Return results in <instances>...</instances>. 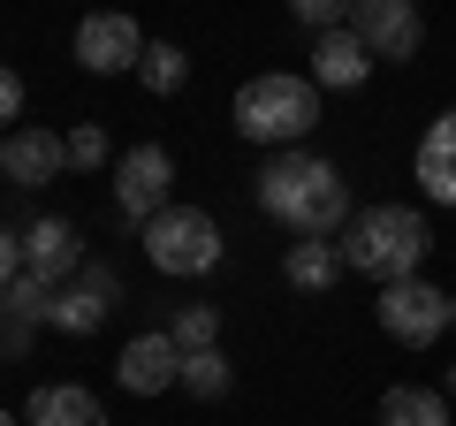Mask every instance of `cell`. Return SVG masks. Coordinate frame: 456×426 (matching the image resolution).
<instances>
[{"mask_svg":"<svg viewBox=\"0 0 456 426\" xmlns=\"http://www.w3.org/2000/svg\"><path fill=\"white\" fill-rule=\"evenodd\" d=\"M114 305H122V297L92 290V282L77 274V282H61V290H53V312H46V328H61V335H99Z\"/></svg>","mask_w":456,"mask_h":426,"instance_id":"obj_16","label":"cell"},{"mask_svg":"<svg viewBox=\"0 0 456 426\" xmlns=\"http://www.w3.org/2000/svg\"><path fill=\"white\" fill-rule=\"evenodd\" d=\"M84 282H92V290H107V297H122V274H114V266H99V259H84Z\"/></svg>","mask_w":456,"mask_h":426,"instance_id":"obj_25","label":"cell"},{"mask_svg":"<svg viewBox=\"0 0 456 426\" xmlns=\"http://www.w3.org/2000/svg\"><path fill=\"white\" fill-rule=\"evenodd\" d=\"M342 274H350V266H342V244H335V236H297V244L281 251V282H289V290H305V297L335 290Z\"/></svg>","mask_w":456,"mask_h":426,"instance_id":"obj_14","label":"cell"},{"mask_svg":"<svg viewBox=\"0 0 456 426\" xmlns=\"http://www.w3.org/2000/svg\"><path fill=\"white\" fill-rule=\"evenodd\" d=\"M289 16L305 23L312 38H320V31H342V23L358 16V0H289Z\"/></svg>","mask_w":456,"mask_h":426,"instance_id":"obj_21","label":"cell"},{"mask_svg":"<svg viewBox=\"0 0 456 426\" xmlns=\"http://www.w3.org/2000/svg\"><path fill=\"white\" fill-rule=\"evenodd\" d=\"M342 244V266L350 274H365V282H411L426 266V251H434V221H426L419 206H365V213H350V229L335 236Z\"/></svg>","mask_w":456,"mask_h":426,"instance_id":"obj_2","label":"cell"},{"mask_svg":"<svg viewBox=\"0 0 456 426\" xmlns=\"http://www.w3.org/2000/svg\"><path fill=\"white\" fill-rule=\"evenodd\" d=\"M23 274V229H0V290Z\"/></svg>","mask_w":456,"mask_h":426,"instance_id":"obj_23","label":"cell"},{"mask_svg":"<svg viewBox=\"0 0 456 426\" xmlns=\"http://www.w3.org/2000/svg\"><path fill=\"white\" fill-rule=\"evenodd\" d=\"M312 122H320V84L312 77L266 69V77H251L236 92V130L251 145H297V137H312Z\"/></svg>","mask_w":456,"mask_h":426,"instance_id":"obj_3","label":"cell"},{"mask_svg":"<svg viewBox=\"0 0 456 426\" xmlns=\"http://www.w3.org/2000/svg\"><path fill=\"white\" fill-rule=\"evenodd\" d=\"M167 335H175V350H221V312L213 305H183L175 320H167Z\"/></svg>","mask_w":456,"mask_h":426,"instance_id":"obj_20","label":"cell"},{"mask_svg":"<svg viewBox=\"0 0 456 426\" xmlns=\"http://www.w3.org/2000/svg\"><path fill=\"white\" fill-rule=\"evenodd\" d=\"M380 426H449V396H441V389H419V381H403V389L380 396Z\"/></svg>","mask_w":456,"mask_h":426,"instance_id":"obj_17","label":"cell"},{"mask_svg":"<svg viewBox=\"0 0 456 426\" xmlns=\"http://www.w3.org/2000/svg\"><path fill=\"white\" fill-rule=\"evenodd\" d=\"M23 266H31L38 282H77L84 274V244H77V229H69L61 213H38V221H23Z\"/></svg>","mask_w":456,"mask_h":426,"instance_id":"obj_10","label":"cell"},{"mask_svg":"<svg viewBox=\"0 0 456 426\" xmlns=\"http://www.w3.org/2000/svg\"><path fill=\"white\" fill-rule=\"evenodd\" d=\"M183 389H191L198 404H221V396L236 389V365H228L221 350H183Z\"/></svg>","mask_w":456,"mask_h":426,"instance_id":"obj_19","label":"cell"},{"mask_svg":"<svg viewBox=\"0 0 456 426\" xmlns=\"http://www.w3.org/2000/svg\"><path fill=\"white\" fill-rule=\"evenodd\" d=\"M167 183H175V152L167 145H130L114 160V213L145 229L152 213H167Z\"/></svg>","mask_w":456,"mask_h":426,"instance_id":"obj_6","label":"cell"},{"mask_svg":"<svg viewBox=\"0 0 456 426\" xmlns=\"http://www.w3.org/2000/svg\"><path fill=\"white\" fill-rule=\"evenodd\" d=\"M137 84H145L152 99H175L183 84H191V61H183V46L152 38V46H145V61H137Z\"/></svg>","mask_w":456,"mask_h":426,"instance_id":"obj_18","label":"cell"},{"mask_svg":"<svg viewBox=\"0 0 456 426\" xmlns=\"http://www.w3.org/2000/svg\"><path fill=\"white\" fill-rule=\"evenodd\" d=\"M0 168H8V183H16V191H46V183L69 168V145H61L53 130H8Z\"/></svg>","mask_w":456,"mask_h":426,"instance_id":"obj_11","label":"cell"},{"mask_svg":"<svg viewBox=\"0 0 456 426\" xmlns=\"http://www.w3.org/2000/svg\"><path fill=\"white\" fill-rule=\"evenodd\" d=\"M0 426H16V411H0Z\"/></svg>","mask_w":456,"mask_h":426,"instance_id":"obj_27","label":"cell"},{"mask_svg":"<svg viewBox=\"0 0 456 426\" xmlns=\"http://www.w3.org/2000/svg\"><path fill=\"white\" fill-rule=\"evenodd\" d=\"M23 426H107V404L77 381H46V389L23 404Z\"/></svg>","mask_w":456,"mask_h":426,"instance_id":"obj_15","label":"cell"},{"mask_svg":"<svg viewBox=\"0 0 456 426\" xmlns=\"http://www.w3.org/2000/svg\"><path fill=\"white\" fill-rule=\"evenodd\" d=\"M0 183H8V168H0Z\"/></svg>","mask_w":456,"mask_h":426,"instance_id":"obj_28","label":"cell"},{"mask_svg":"<svg viewBox=\"0 0 456 426\" xmlns=\"http://www.w3.org/2000/svg\"><path fill=\"white\" fill-rule=\"evenodd\" d=\"M23 115V84H16V69H0V130Z\"/></svg>","mask_w":456,"mask_h":426,"instance_id":"obj_24","label":"cell"},{"mask_svg":"<svg viewBox=\"0 0 456 426\" xmlns=\"http://www.w3.org/2000/svg\"><path fill=\"white\" fill-rule=\"evenodd\" d=\"M259 213L281 221L289 236H342L350 229V183H342L335 160L320 152H274L259 168Z\"/></svg>","mask_w":456,"mask_h":426,"instance_id":"obj_1","label":"cell"},{"mask_svg":"<svg viewBox=\"0 0 456 426\" xmlns=\"http://www.w3.org/2000/svg\"><path fill=\"white\" fill-rule=\"evenodd\" d=\"M380 335L388 343H403V350H426V343H441V328H449V312H456V297H441L434 282H388L380 290Z\"/></svg>","mask_w":456,"mask_h":426,"instance_id":"obj_5","label":"cell"},{"mask_svg":"<svg viewBox=\"0 0 456 426\" xmlns=\"http://www.w3.org/2000/svg\"><path fill=\"white\" fill-rule=\"evenodd\" d=\"M114 381H122L130 396H167V389H183V350H175V335H167V328L130 335L122 358H114Z\"/></svg>","mask_w":456,"mask_h":426,"instance_id":"obj_9","label":"cell"},{"mask_svg":"<svg viewBox=\"0 0 456 426\" xmlns=\"http://www.w3.org/2000/svg\"><path fill=\"white\" fill-rule=\"evenodd\" d=\"M145 259L160 266V274L191 282V274H213L221 266V221L198 206H167L145 221Z\"/></svg>","mask_w":456,"mask_h":426,"instance_id":"obj_4","label":"cell"},{"mask_svg":"<svg viewBox=\"0 0 456 426\" xmlns=\"http://www.w3.org/2000/svg\"><path fill=\"white\" fill-rule=\"evenodd\" d=\"M365 77H373V53H365V38L350 31V23L312 38V84H320V92H358Z\"/></svg>","mask_w":456,"mask_h":426,"instance_id":"obj_12","label":"cell"},{"mask_svg":"<svg viewBox=\"0 0 456 426\" xmlns=\"http://www.w3.org/2000/svg\"><path fill=\"white\" fill-rule=\"evenodd\" d=\"M449 404H456V365H449Z\"/></svg>","mask_w":456,"mask_h":426,"instance_id":"obj_26","label":"cell"},{"mask_svg":"<svg viewBox=\"0 0 456 426\" xmlns=\"http://www.w3.org/2000/svg\"><path fill=\"white\" fill-rule=\"evenodd\" d=\"M61 145H69V168H107V130L99 122H77Z\"/></svg>","mask_w":456,"mask_h":426,"instance_id":"obj_22","label":"cell"},{"mask_svg":"<svg viewBox=\"0 0 456 426\" xmlns=\"http://www.w3.org/2000/svg\"><path fill=\"white\" fill-rule=\"evenodd\" d=\"M350 31L365 38V53H373V61H411V53L426 46V16H419V0H358Z\"/></svg>","mask_w":456,"mask_h":426,"instance_id":"obj_8","label":"cell"},{"mask_svg":"<svg viewBox=\"0 0 456 426\" xmlns=\"http://www.w3.org/2000/svg\"><path fill=\"white\" fill-rule=\"evenodd\" d=\"M411 176H419V191L434 198V206H456V107L426 122V137H419V160H411Z\"/></svg>","mask_w":456,"mask_h":426,"instance_id":"obj_13","label":"cell"},{"mask_svg":"<svg viewBox=\"0 0 456 426\" xmlns=\"http://www.w3.org/2000/svg\"><path fill=\"white\" fill-rule=\"evenodd\" d=\"M449 328H456V312H449Z\"/></svg>","mask_w":456,"mask_h":426,"instance_id":"obj_29","label":"cell"},{"mask_svg":"<svg viewBox=\"0 0 456 426\" xmlns=\"http://www.w3.org/2000/svg\"><path fill=\"white\" fill-rule=\"evenodd\" d=\"M152 38L137 31V16H122V8H92V16L77 23V61L92 69V77H122V69L145 61Z\"/></svg>","mask_w":456,"mask_h":426,"instance_id":"obj_7","label":"cell"}]
</instances>
